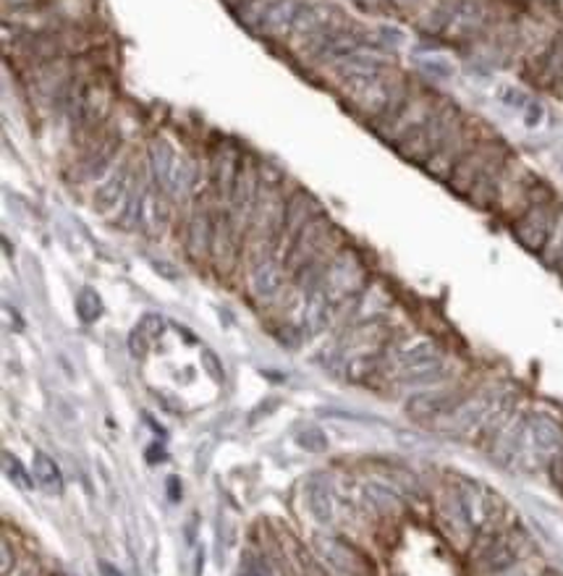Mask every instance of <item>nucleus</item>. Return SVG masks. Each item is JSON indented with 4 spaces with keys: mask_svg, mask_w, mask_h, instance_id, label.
Masks as SVG:
<instances>
[{
    "mask_svg": "<svg viewBox=\"0 0 563 576\" xmlns=\"http://www.w3.org/2000/svg\"><path fill=\"white\" fill-rule=\"evenodd\" d=\"M477 563L490 576L514 568L527 548V537L516 527H506L490 537H477Z\"/></svg>",
    "mask_w": 563,
    "mask_h": 576,
    "instance_id": "obj_5",
    "label": "nucleus"
},
{
    "mask_svg": "<svg viewBox=\"0 0 563 576\" xmlns=\"http://www.w3.org/2000/svg\"><path fill=\"white\" fill-rule=\"evenodd\" d=\"M559 273L563 276V259H561V265H559Z\"/></svg>",
    "mask_w": 563,
    "mask_h": 576,
    "instance_id": "obj_39",
    "label": "nucleus"
},
{
    "mask_svg": "<svg viewBox=\"0 0 563 576\" xmlns=\"http://www.w3.org/2000/svg\"><path fill=\"white\" fill-rule=\"evenodd\" d=\"M540 79H546V85L563 79V35L546 50L540 63Z\"/></svg>",
    "mask_w": 563,
    "mask_h": 576,
    "instance_id": "obj_26",
    "label": "nucleus"
},
{
    "mask_svg": "<svg viewBox=\"0 0 563 576\" xmlns=\"http://www.w3.org/2000/svg\"><path fill=\"white\" fill-rule=\"evenodd\" d=\"M522 116H524V124H527L529 129H537V126L546 121V107L537 103V100H533V103L527 105V111H524Z\"/></svg>",
    "mask_w": 563,
    "mask_h": 576,
    "instance_id": "obj_33",
    "label": "nucleus"
},
{
    "mask_svg": "<svg viewBox=\"0 0 563 576\" xmlns=\"http://www.w3.org/2000/svg\"><path fill=\"white\" fill-rule=\"evenodd\" d=\"M509 401V394H496V391H479V394L464 396L457 404V409L451 414L443 417L440 427L448 430V433L457 435H474L483 433L490 422V417L496 414L503 404Z\"/></svg>",
    "mask_w": 563,
    "mask_h": 576,
    "instance_id": "obj_4",
    "label": "nucleus"
},
{
    "mask_svg": "<svg viewBox=\"0 0 563 576\" xmlns=\"http://www.w3.org/2000/svg\"><path fill=\"white\" fill-rule=\"evenodd\" d=\"M213 242H215V218L207 207H200L192 215L187 228V249L194 259H205L213 255Z\"/></svg>",
    "mask_w": 563,
    "mask_h": 576,
    "instance_id": "obj_20",
    "label": "nucleus"
},
{
    "mask_svg": "<svg viewBox=\"0 0 563 576\" xmlns=\"http://www.w3.org/2000/svg\"><path fill=\"white\" fill-rule=\"evenodd\" d=\"M425 3V0H391V9L398 11V14H411V11H417L420 5Z\"/></svg>",
    "mask_w": 563,
    "mask_h": 576,
    "instance_id": "obj_36",
    "label": "nucleus"
},
{
    "mask_svg": "<svg viewBox=\"0 0 563 576\" xmlns=\"http://www.w3.org/2000/svg\"><path fill=\"white\" fill-rule=\"evenodd\" d=\"M286 289V263L276 255H263L249 268V294L257 302H273Z\"/></svg>",
    "mask_w": 563,
    "mask_h": 576,
    "instance_id": "obj_14",
    "label": "nucleus"
},
{
    "mask_svg": "<svg viewBox=\"0 0 563 576\" xmlns=\"http://www.w3.org/2000/svg\"><path fill=\"white\" fill-rule=\"evenodd\" d=\"M498 103L503 107H509V111H516V113H524L527 111V105L533 103V98H529L527 92L519 90L514 85H503L501 90H498Z\"/></svg>",
    "mask_w": 563,
    "mask_h": 576,
    "instance_id": "obj_29",
    "label": "nucleus"
},
{
    "mask_svg": "<svg viewBox=\"0 0 563 576\" xmlns=\"http://www.w3.org/2000/svg\"><path fill=\"white\" fill-rule=\"evenodd\" d=\"M318 215V210H315V202L312 197H307L305 192H296L294 197H291L286 202V210H283V233L281 239H286V242L291 244L296 239V233L305 228L309 220Z\"/></svg>",
    "mask_w": 563,
    "mask_h": 576,
    "instance_id": "obj_21",
    "label": "nucleus"
},
{
    "mask_svg": "<svg viewBox=\"0 0 563 576\" xmlns=\"http://www.w3.org/2000/svg\"><path fill=\"white\" fill-rule=\"evenodd\" d=\"M31 477H35V485L40 487L42 492H48V496H63V487L66 485H63L61 466L55 464L48 453L42 451L35 453V461H31Z\"/></svg>",
    "mask_w": 563,
    "mask_h": 576,
    "instance_id": "obj_22",
    "label": "nucleus"
},
{
    "mask_svg": "<svg viewBox=\"0 0 563 576\" xmlns=\"http://www.w3.org/2000/svg\"><path fill=\"white\" fill-rule=\"evenodd\" d=\"M490 24V5L485 0H448L443 37L466 42L479 37Z\"/></svg>",
    "mask_w": 563,
    "mask_h": 576,
    "instance_id": "obj_8",
    "label": "nucleus"
},
{
    "mask_svg": "<svg viewBox=\"0 0 563 576\" xmlns=\"http://www.w3.org/2000/svg\"><path fill=\"white\" fill-rule=\"evenodd\" d=\"M0 574L3 576H9L11 568H14V553H11V548H9V542H0Z\"/></svg>",
    "mask_w": 563,
    "mask_h": 576,
    "instance_id": "obj_34",
    "label": "nucleus"
},
{
    "mask_svg": "<svg viewBox=\"0 0 563 576\" xmlns=\"http://www.w3.org/2000/svg\"><path fill=\"white\" fill-rule=\"evenodd\" d=\"M333 226L331 220L322 218V215H315L309 223L302 228L299 233H296L294 242L289 244V252H286V268L291 273H299V270H305L309 263H312L315 257L322 255V246H328L331 242L328 239L333 236Z\"/></svg>",
    "mask_w": 563,
    "mask_h": 576,
    "instance_id": "obj_9",
    "label": "nucleus"
},
{
    "mask_svg": "<svg viewBox=\"0 0 563 576\" xmlns=\"http://www.w3.org/2000/svg\"><path fill=\"white\" fill-rule=\"evenodd\" d=\"M328 68H331V74L346 87V90H351V87H359V85H364V81L378 79V76L391 72L388 61H385L381 53H375L372 48L362 50V53H357V55H349V59L333 63V66H328Z\"/></svg>",
    "mask_w": 563,
    "mask_h": 576,
    "instance_id": "obj_13",
    "label": "nucleus"
},
{
    "mask_svg": "<svg viewBox=\"0 0 563 576\" xmlns=\"http://www.w3.org/2000/svg\"><path fill=\"white\" fill-rule=\"evenodd\" d=\"M318 553L328 566L335 568L341 576H375V566L357 546L341 537H318L315 540Z\"/></svg>",
    "mask_w": 563,
    "mask_h": 576,
    "instance_id": "obj_12",
    "label": "nucleus"
},
{
    "mask_svg": "<svg viewBox=\"0 0 563 576\" xmlns=\"http://www.w3.org/2000/svg\"><path fill=\"white\" fill-rule=\"evenodd\" d=\"M540 259L546 263V268L559 270V265L563 259V210H559V215H555V223L553 228H550V236H548L546 246H542Z\"/></svg>",
    "mask_w": 563,
    "mask_h": 576,
    "instance_id": "obj_25",
    "label": "nucleus"
},
{
    "mask_svg": "<svg viewBox=\"0 0 563 576\" xmlns=\"http://www.w3.org/2000/svg\"><path fill=\"white\" fill-rule=\"evenodd\" d=\"M461 121H464V116H461L457 105L448 103V100H438V105H435V111L430 113L427 121H422L417 129H411L407 137L398 139L396 142L398 155L425 166L430 157H433V152L451 137V131L457 129Z\"/></svg>",
    "mask_w": 563,
    "mask_h": 576,
    "instance_id": "obj_1",
    "label": "nucleus"
},
{
    "mask_svg": "<svg viewBox=\"0 0 563 576\" xmlns=\"http://www.w3.org/2000/svg\"><path fill=\"white\" fill-rule=\"evenodd\" d=\"M338 24H344V18L338 16V11H335L333 5L318 3V0H307V5L302 9L299 18H296L294 29H291L289 46L294 48L296 53H302L309 42H315L320 35L335 29Z\"/></svg>",
    "mask_w": 563,
    "mask_h": 576,
    "instance_id": "obj_11",
    "label": "nucleus"
},
{
    "mask_svg": "<svg viewBox=\"0 0 563 576\" xmlns=\"http://www.w3.org/2000/svg\"><path fill=\"white\" fill-rule=\"evenodd\" d=\"M563 453V425L559 420H553L550 414H540V411H533L527 414V422H524V438L522 448H519V459L516 464H527V466H542L550 464L555 456Z\"/></svg>",
    "mask_w": 563,
    "mask_h": 576,
    "instance_id": "obj_2",
    "label": "nucleus"
},
{
    "mask_svg": "<svg viewBox=\"0 0 563 576\" xmlns=\"http://www.w3.org/2000/svg\"><path fill=\"white\" fill-rule=\"evenodd\" d=\"M333 315H335V307H333V302L328 299L325 291H322L320 286H309L305 294V304H302L299 325L305 328L309 335H315L331 325Z\"/></svg>",
    "mask_w": 563,
    "mask_h": 576,
    "instance_id": "obj_18",
    "label": "nucleus"
},
{
    "mask_svg": "<svg viewBox=\"0 0 563 576\" xmlns=\"http://www.w3.org/2000/svg\"><path fill=\"white\" fill-rule=\"evenodd\" d=\"M239 168H242V152H239V148H233L231 142L218 144V152L213 157V192L218 194V200L223 205H229Z\"/></svg>",
    "mask_w": 563,
    "mask_h": 576,
    "instance_id": "obj_17",
    "label": "nucleus"
},
{
    "mask_svg": "<svg viewBox=\"0 0 563 576\" xmlns=\"http://www.w3.org/2000/svg\"><path fill=\"white\" fill-rule=\"evenodd\" d=\"M364 501L383 516H398L404 511L401 496L383 483H364Z\"/></svg>",
    "mask_w": 563,
    "mask_h": 576,
    "instance_id": "obj_23",
    "label": "nucleus"
},
{
    "mask_svg": "<svg viewBox=\"0 0 563 576\" xmlns=\"http://www.w3.org/2000/svg\"><path fill=\"white\" fill-rule=\"evenodd\" d=\"M381 42H383V46H391V48H398V46H401V42H404V35H401V31H398V29H394V27H383L381 29Z\"/></svg>",
    "mask_w": 563,
    "mask_h": 576,
    "instance_id": "obj_35",
    "label": "nucleus"
},
{
    "mask_svg": "<svg viewBox=\"0 0 563 576\" xmlns=\"http://www.w3.org/2000/svg\"><path fill=\"white\" fill-rule=\"evenodd\" d=\"M417 66H420V72L425 74L427 79H438V81L451 79V76L457 74V68H453L446 59H440V55H427V59H420L417 61Z\"/></svg>",
    "mask_w": 563,
    "mask_h": 576,
    "instance_id": "obj_28",
    "label": "nucleus"
},
{
    "mask_svg": "<svg viewBox=\"0 0 563 576\" xmlns=\"http://www.w3.org/2000/svg\"><path fill=\"white\" fill-rule=\"evenodd\" d=\"M5 3H11V5H27V3H31V0H5Z\"/></svg>",
    "mask_w": 563,
    "mask_h": 576,
    "instance_id": "obj_38",
    "label": "nucleus"
},
{
    "mask_svg": "<svg viewBox=\"0 0 563 576\" xmlns=\"http://www.w3.org/2000/svg\"><path fill=\"white\" fill-rule=\"evenodd\" d=\"M470 148L472 144L466 142V121H461L457 129L451 131V137H448L446 142L433 152V157L425 163V170L433 176V179L448 183V179H451V170L457 168L461 155H464Z\"/></svg>",
    "mask_w": 563,
    "mask_h": 576,
    "instance_id": "obj_16",
    "label": "nucleus"
},
{
    "mask_svg": "<svg viewBox=\"0 0 563 576\" xmlns=\"http://www.w3.org/2000/svg\"><path fill=\"white\" fill-rule=\"evenodd\" d=\"M307 505L309 511H312L315 519L322 524H328L333 519V496L331 490H328L325 483H309L307 485Z\"/></svg>",
    "mask_w": 563,
    "mask_h": 576,
    "instance_id": "obj_24",
    "label": "nucleus"
},
{
    "mask_svg": "<svg viewBox=\"0 0 563 576\" xmlns=\"http://www.w3.org/2000/svg\"><path fill=\"white\" fill-rule=\"evenodd\" d=\"M77 307H79L81 320H87V322L98 320L100 318V309H103V307H100V299H98V294H94V291H81Z\"/></svg>",
    "mask_w": 563,
    "mask_h": 576,
    "instance_id": "obj_30",
    "label": "nucleus"
},
{
    "mask_svg": "<svg viewBox=\"0 0 563 576\" xmlns=\"http://www.w3.org/2000/svg\"><path fill=\"white\" fill-rule=\"evenodd\" d=\"M501 155H506V148L498 142V139H483V142H474L472 148L461 155L457 168L451 170L448 187H451L457 194H461V197H470V192L474 189V183L479 181V176H483L487 166H490V163Z\"/></svg>",
    "mask_w": 563,
    "mask_h": 576,
    "instance_id": "obj_6",
    "label": "nucleus"
},
{
    "mask_svg": "<svg viewBox=\"0 0 563 576\" xmlns=\"http://www.w3.org/2000/svg\"><path fill=\"white\" fill-rule=\"evenodd\" d=\"M296 443H299L302 448H307V451H315V453L325 451V446H328L325 435H322L318 427H307V430H302L299 438H296Z\"/></svg>",
    "mask_w": 563,
    "mask_h": 576,
    "instance_id": "obj_32",
    "label": "nucleus"
},
{
    "mask_svg": "<svg viewBox=\"0 0 563 576\" xmlns=\"http://www.w3.org/2000/svg\"><path fill=\"white\" fill-rule=\"evenodd\" d=\"M98 572L100 576H124L121 568L113 566V563H107V561H98Z\"/></svg>",
    "mask_w": 563,
    "mask_h": 576,
    "instance_id": "obj_37",
    "label": "nucleus"
},
{
    "mask_svg": "<svg viewBox=\"0 0 563 576\" xmlns=\"http://www.w3.org/2000/svg\"><path fill=\"white\" fill-rule=\"evenodd\" d=\"M144 161H148V168H150V176H153V183L157 189H161L163 194H168V183H170V174H174V166L176 161H179V152H176L166 139L155 137L153 142L148 144V155H144Z\"/></svg>",
    "mask_w": 563,
    "mask_h": 576,
    "instance_id": "obj_19",
    "label": "nucleus"
},
{
    "mask_svg": "<svg viewBox=\"0 0 563 576\" xmlns=\"http://www.w3.org/2000/svg\"><path fill=\"white\" fill-rule=\"evenodd\" d=\"M242 576H263V574H252V572H249V574H242Z\"/></svg>",
    "mask_w": 563,
    "mask_h": 576,
    "instance_id": "obj_40",
    "label": "nucleus"
},
{
    "mask_svg": "<svg viewBox=\"0 0 563 576\" xmlns=\"http://www.w3.org/2000/svg\"><path fill=\"white\" fill-rule=\"evenodd\" d=\"M328 294V299L333 302V307H338L341 302L351 304L359 299V294L364 291V268L362 259H359L354 252H338L328 268L322 270L320 281L315 283Z\"/></svg>",
    "mask_w": 563,
    "mask_h": 576,
    "instance_id": "obj_3",
    "label": "nucleus"
},
{
    "mask_svg": "<svg viewBox=\"0 0 563 576\" xmlns=\"http://www.w3.org/2000/svg\"><path fill=\"white\" fill-rule=\"evenodd\" d=\"M135 174H137V163L135 157H118L116 166L105 174V179L98 183L94 189L92 205L98 213H121L126 197H129V189L135 183Z\"/></svg>",
    "mask_w": 563,
    "mask_h": 576,
    "instance_id": "obj_10",
    "label": "nucleus"
},
{
    "mask_svg": "<svg viewBox=\"0 0 563 576\" xmlns=\"http://www.w3.org/2000/svg\"><path fill=\"white\" fill-rule=\"evenodd\" d=\"M3 474L18 487V490H31V487H35V477H29L27 466H24L22 461L9 451L3 453Z\"/></svg>",
    "mask_w": 563,
    "mask_h": 576,
    "instance_id": "obj_27",
    "label": "nucleus"
},
{
    "mask_svg": "<svg viewBox=\"0 0 563 576\" xmlns=\"http://www.w3.org/2000/svg\"><path fill=\"white\" fill-rule=\"evenodd\" d=\"M153 341L155 338L150 335V331L142 325V322H139V325L129 335V346H131V351L137 354V357H144V354L150 351V346H153Z\"/></svg>",
    "mask_w": 563,
    "mask_h": 576,
    "instance_id": "obj_31",
    "label": "nucleus"
},
{
    "mask_svg": "<svg viewBox=\"0 0 563 576\" xmlns=\"http://www.w3.org/2000/svg\"><path fill=\"white\" fill-rule=\"evenodd\" d=\"M461 396L457 388H446V385H438V388H425L417 391L414 396L407 398V411L414 420H443L446 414H451L457 409V404L461 401Z\"/></svg>",
    "mask_w": 563,
    "mask_h": 576,
    "instance_id": "obj_15",
    "label": "nucleus"
},
{
    "mask_svg": "<svg viewBox=\"0 0 563 576\" xmlns=\"http://www.w3.org/2000/svg\"><path fill=\"white\" fill-rule=\"evenodd\" d=\"M555 215H559V207L553 205V200L533 202L527 210L516 215L514 223H511V233L524 249L540 255L550 236V228L555 223Z\"/></svg>",
    "mask_w": 563,
    "mask_h": 576,
    "instance_id": "obj_7",
    "label": "nucleus"
}]
</instances>
